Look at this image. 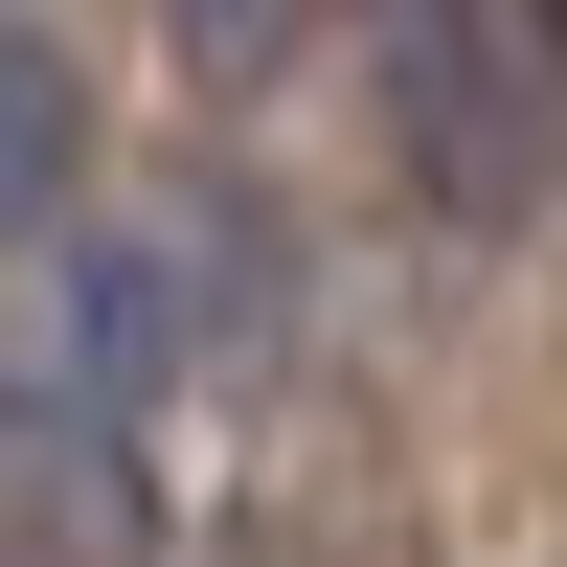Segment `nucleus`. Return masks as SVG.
<instances>
[{
  "label": "nucleus",
  "mask_w": 567,
  "mask_h": 567,
  "mask_svg": "<svg viewBox=\"0 0 567 567\" xmlns=\"http://www.w3.org/2000/svg\"><path fill=\"white\" fill-rule=\"evenodd\" d=\"M386 91H409V159H432L454 227H499V205L545 182V114H523L545 45H523V23H386Z\"/></svg>",
  "instance_id": "nucleus-1"
},
{
  "label": "nucleus",
  "mask_w": 567,
  "mask_h": 567,
  "mask_svg": "<svg viewBox=\"0 0 567 567\" xmlns=\"http://www.w3.org/2000/svg\"><path fill=\"white\" fill-rule=\"evenodd\" d=\"M0 523H23V567H136L159 545L114 499V432H91V409H0Z\"/></svg>",
  "instance_id": "nucleus-2"
},
{
  "label": "nucleus",
  "mask_w": 567,
  "mask_h": 567,
  "mask_svg": "<svg viewBox=\"0 0 567 567\" xmlns=\"http://www.w3.org/2000/svg\"><path fill=\"white\" fill-rule=\"evenodd\" d=\"M159 363H182V272H159V250H69V409L114 432Z\"/></svg>",
  "instance_id": "nucleus-3"
},
{
  "label": "nucleus",
  "mask_w": 567,
  "mask_h": 567,
  "mask_svg": "<svg viewBox=\"0 0 567 567\" xmlns=\"http://www.w3.org/2000/svg\"><path fill=\"white\" fill-rule=\"evenodd\" d=\"M69 159H91V114H69V45H45V23H0V250L69 205Z\"/></svg>",
  "instance_id": "nucleus-4"
}]
</instances>
